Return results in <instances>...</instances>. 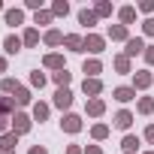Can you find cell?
Masks as SVG:
<instances>
[{"instance_id":"6da1fadb","label":"cell","mask_w":154,"mask_h":154,"mask_svg":"<svg viewBox=\"0 0 154 154\" xmlns=\"http://www.w3.org/2000/svg\"><path fill=\"white\" fill-rule=\"evenodd\" d=\"M30 130H33V118H30L27 112H21V109H18V112L12 115V133H18V136H27Z\"/></svg>"},{"instance_id":"7a4b0ae2","label":"cell","mask_w":154,"mask_h":154,"mask_svg":"<svg viewBox=\"0 0 154 154\" xmlns=\"http://www.w3.org/2000/svg\"><path fill=\"white\" fill-rule=\"evenodd\" d=\"M51 106H54V109H60V112L66 115V112H69V106H72V91H69V88H57V91H54V97H51Z\"/></svg>"},{"instance_id":"3957f363","label":"cell","mask_w":154,"mask_h":154,"mask_svg":"<svg viewBox=\"0 0 154 154\" xmlns=\"http://www.w3.org/2000/svg\"><path fill=\"white\" fill-rule=\"evenodd\" d=\"M82 127H85V124H82V118L75 115V112H66V115L60 118V130H63V133H69V136L82 133Z\"/></svg>"},{"instance_id":"277c9868","label":"cell","mask_w":154,"mask_h":154,"mask_svg":"<svg viewBox=\"0 0 154 154\" xmlns=\"http://www.w3.org/2000/svg\"><path fill=\"white\" fill-rule=\"evenodd\" d=\"M85 51H88V54H103V51H106V36L88 33V36H85Z\"/></svg>"},{"instance_id":"5b68a950","label":"cell","mask_w":154,"mask_h":154,"mask_svg":"<svg viewBox=\"0 0 154 154\" xmlns=\"http://www.w3.org/2000/svg\"><path fill=\"white\" fill-rule=\"evenodd\" d=\"M151 85H154V72H151V69L133 72V91H148Z\"/></svg>"},{"instance_id":"8992f818","label":"cell","mask_w":154,"mask_h":154,"mask_svg":"<svg viewBox=\"0 0 154 154\" xmlns=\"http://www.w3.org/2000/svg\"><path fill=\"white\" fill-rule=\"evenodd\" d=\"M133 121H136V118H133V112H130V109H118V112L112 115V127H118V130H130V127H133Z\"/></svg>"},{"instance_id":"52a82bcc","label":"cell","mask_w":154,"mask_h":154,"mask_svg":"<svg viewBox=\"0 0 154 154\" xmlns=\"http://www.w3.org/2000/svg\"><path fill=\"white\" fill-rule=\"evenodd\" d=\"M63 48L72 51V54H82V51H85V36H82V33H66V36H63Z\"/></svg>"},{"instance_id":"ba28073f","label":"cell","mask_w":154,"mask_h":154,"mask_svg":"<svg viewBox=\"0 0 154 154\" xmlns=\"http://www.w3.org/2000/svg\"><path fill=\"white\" fill-rule=\"evenodd\" d=\"M124 54H127L130 60H133L136 54H145V39H142V36H130V39L124 42Z\"/></svg>"},{"instance_id":"9c48e42d","label":"cell","mask_w":154,"mask_h":154,"mask_svg":"<svg viewBox=\"0 0 154 154\" xmlns=\"http://www.w3.org/2000/svg\"><path fill=\"white\" fill-rule=\"evenodd\" d=\"M42 66H45V69L60 72V69H66V57H63V54H57V51H48V54L42 57Z\"/></svg>"},{"instance_id":"30bf717a","label":"cell","mask_w":154,"mask_h":154,"mask_svg":"<svg viewBox=\"0 0 154 154\" xmlns=\"http://www.w3.org/2000/svg\"><path fill=\"white\" fill-rule=\"evenodd\" d=\"M82 94H85L88 100L100 97V94H103V79H82Z\"/></svg>"},{"instance_id":"8fae6325","label":"cell","mask_w":154,"mask_h":154,"mask_svg":"<svg viewBox=\"0 0 154 154\" xmlns=\"http://www.w3.org/2000/svg\"><path fill=\"white\" fill-rule=\"evenodd\" d=\"M82 72H85V79H100V72H103V60L100 57H88L82 63Z\"/></svg>"},{"instance_id":"7c38bea8","label":"cell","mask_w":154,"mask_h":154,"mask_svg":"<svg viewBox=\"0 0 154 154\" xmlns=\"http://www.w3.org/2000/svg\"><path fill=\"white\" fill-rule=\"evenodd\" d=\"M106 39H112V42H127V39H130V27H124V24H109Z\"/></svg>"},{"instance_id":"4fadbf2b","label":"cell","mask_w":154,"mask_h":154,"mask_svg":"<svg viewBox=\"0 0 154 154\" xmlns=\"http://www.w3.org/2000/svg\"><path fill=\"white\" fill-rule=\"evenodd\" d=\"M85 115H91V118H103V115H106V100H103V97L88 100V103H85Z\"/></svg>"},{"instance_id":"5bb4252c","label":"cell","mask_w":154,"mask_h":154,"mask_svg":"<svg viewBox=\"0 0 154 154\" xmlns=\"http://www.w3.org/2000/svg\"><path fill=\"white\" fill-rule=\"evenodd\" d=\"M3 21H6L9 27H21V24H24V9H21V6L6 9V12H3Z\"/></svg>"},{"instance_id":"9a60e30c","label":"cell","mask_w":154,"mask_h":154,"mask_svg":"<svg viewBox=\"0 0 154 154\" xmlns=\"http://www.w3.org/2000/svg\"><path fill=\"white\" fill-rule=\"evenodd\" d=\"M63 30H57V27H48L45 33H42V42L48 45V48H57V45H63Z\"/></svg>"},{"instance_id":"2e32d148","label":"cell","mask_w":154,"mask_h":154,"mask_svg":"<svg viewBox=\"0 0 154 154\" xmlns=\"http://www.w3.org/2000/svg\"><path fill=\"white\" fill-rule=\"evenodd\" d=\"M48 115H51V106H48V103L36 100V103L30 106V118H33V121H39V124H42V121H48Z\"/></svg>"},{"instance_id":"e0dca14e","label":"cell","mask_w":154,"mask_h":154,"mask_svg":"<svg viewBox=\"0 0 154 154\" xmlns=\"http://www.w3.org/2000/svg\"><path fill=\"white\" fill-rule=\"evenodd\" d=\"M24 48V42H21V36H15V33H6V39H3V51L12 57V54H18Z\"/></svg>"},{"instance_id":"ac0fdd59","label":"cell","mask_w":154,"mask_h":154,"mask_svg":"<svg viewBox=\"0 0 154 154\" xmlns=\"http://www.w3.org/2000/svg\"><path fill=\"white\" fill-rule=\"evenodd\" d=\"M112 66H115V72H121V75H127V72H133V60L121 51V54H115L112 57Z\"/></svg>"},{"instance_id":"d6986e66","label":"cell","mask_w":154,"mask_h":154,"mask_svg":"<svg viewBox=\"0 0 154 154\" xmlns=\"http://www.w3.org/2000/svg\"><path fill=\"white\" fill-rule=\"evenodd\" d=\"M12 100H15V106H18V109H24V106H33V91L21 85V88L12 94Z\"/></svg>"},{"instance_id":"ffe728a7","label":"cell","mask_w":154,"mask_h":154,"mask_svg":"<svg viewBox=\"0 0 154 154\" xmlns=\"http://www.w3.org/2000/svg\"><path fill=\"white\" fill-rule=\"evenodd\" d=\"M75 18H79V24H85L88 30H91V27H97V21H100V18H97V12H94V9H88V6L75 12Z\"/></svg>"},{"instance_id":"44dd1931","label":"cell","mask_w":154,"mask_h":154,"mask_svg":"<svg viewBox=\"0 0 154 154\" xmlns=\"http://www.w3.org/2000/svg\"><path fill=\"white\" fill-rule=\"evenodd\" d=\"M136 21V6H118V24H124V27H130Z\"/></svg>"},{"instance_id":"7402d4cb","label":"cell","mask_w":154,"mask_h":154,"mask_svg":"<svg viewBox=\"0 0 154 154\" xmlns=\"http://www.w3.org/2000/svg\"><path fill=\"white\" fill-rule=\"evenodd\" d=\"M39 27H24V33H21V42H24V48H36L39 45Z\"/></svg>"},{"instance_id":"603a6c76","label":"cell","mask_w":154,"mask_h":154,"mask_svg":"<svg viewBox=\"0 0 154 154\" xmlns=\"http://www.w3.org/2000/svg\"><path fill=\"white\" fill-rule=\"evenodd\" d=\"M112 97H115L118 103H130V100H136V91H133V85H118V88L112 91Z\"/></svg>"},{"instance_id":"cb8c5ba5","label":"cell","mask_w":154,"mask_h":154,"mask_svg":"<svg viewBox=\"0 0 154 154\" xmlns=\"http://www.w3.org/2000/svg\"><path fill=\"white\" fill-rule=\"evenodd\" d=\"M139 145H142V139H139V136H133V133H127V136L121 139V151H124V154H136V151H139Z\"/></svg>"},{"instance_id":"d4e9b609","label":"cell","mask_w":154,"mask_h":154,"mask_svg":"<svg viewBox=\"0 0 154 154\" xmlns=\"http://www.w3.org/2000/svg\"><path fill=\"white\" fill-rule=\"evenodd\" d=\"M94 12H97V18H112V12H118L109 0H97L94 3Z\"/></svg>"},{"instance_id":"484cf974","label":"cell","mask_w":154,"mask_h":154,"mask_svg":"<svg viewBox=\"0 0 154 154\" xmlns=\"http://www.w3.org/2000/svg\"><path fill=\"white\" fill-rule=\"evenodd\" d=\"M18 88H21V85H18V79H12V75H3V79H0V94L9 97V94H15Z\"/></svg>"},{"instance_id":"4316f807","label":"cell","mask_w":154,"mask_h":154,"mask_svg":"<svg viewBox=\"0 0 154 154\" xmlns=\"http://www.w3.org/2000/svg\"><path fill=\"white\" fill-rule=\"evenodd\" d=\"M48 9H51L54 18H66V15H69V3H66V0H51Z\"/></svg>"},{"instance_id":"83f0119b","label":"cell","mask_w":154,"mask_h":154,"mask_svg":"<svg viewBox=\"0 0 154 154\" xmlns=\"http://www.w3.org/2000/svg\"><path fill=\"white\" fill-rule=\"evenodd\" d=\"M33 24H39V27H48V24H54V15H51V9H39V12H33Z\"/></svg>"},{"instance_id":"f1b7e54d","label":"cell","mask_w":154,"mask_h":154,"mask_svg":"<svg viewBox=\"0 0 154 154\" xmlns=\"http://www.w3.org/2000/svg\"><path fill=\"white\" fill-rule=\"evenodd\" d=\"M51 82H54L57 88H69V82H72V72H69V69H60V72H51Z\"/></svg>"},{"instance_id":"f546056e","label":"cell","mask_w":154,"mask_h":154,"mask_svg":"<svg viewBox=\"0 0 154 154\" xmlns=\"http://www.w3.org/2000/svg\"><path fill=\"white\" fill-rule=\"evenodd\" d=\"M18 139H21V136L9 130V133H3V136H0V148H6V151H15V145H18Z\"/></svg>"},{"instance_id":"4dcf8cb0","label":"cell","mask_w":154,"mask_h":154,"mask_svg":"<svg viewBox=\"0 0 154 154\" xmlns=\"http://www.w3.org/2000/svg\"><path fill=\"white\" fill-rule=\"evenodd\" d=\"M109 133H112L109 124H94V127H91V139H94V142H103Z\"/></svg>"},{"instance_id":"1f68e13d","label":"cell","mask_w":154,"mask_h":154,"mask_svg":"<svg viewBox=\"0 0 154 154\" xmlns=\"http://www.w3.org/2000/svg\"><path fill=\"white\" fill-rule=\"evenodd\" d=\"M136 112L139 115H151L154 112V97H139L136 100Z\"/></svg>"},{"instance_id":"d6a6232c","label":"cell","mask_w":154,"mask_h":154,"mask_svg":"<svg viewBox=\"0 0 154 154\" xmlns=\"http://www.w3.org/2000/svg\"><path fill=\"white\" fill-rule=\"evenodd\" d=\"M45 82H48V79H45V72H39V69H33V72H30V88L42 91V88H45Z\"/></svg>"},{"instance_id":"836d02e7","label":"cell","mask_w":154,"mask_h":154,"mask_svg":"<svg viewBox=\"0 0 154 154\" xmlns=\"http://www.w3.org/2000/svg\"><path fill=\"white\" fill-rule=\"evenodd\" d=\"M136 12H142L145 18H151V12H154V0H142V3L136 6Z\"/></svg>"},{"instance_id":"e575fe53","label":"cell","mask_w":154,"mask_h":154,"mask_svg":"<svg viewBox=\"0 0 154 154\" xmlns=\"http://www.w3.org/2000/svg\"><path fill=\"white\" fill-rule=\"evenodd\" d=\"M24 9H30V12H39V9H45V6H42V0H24Z\"/></svg>"},{"instance_id":"d590c367","label":"cell","mask_w":154,"mask_h":154,"mask_svg":"<svg viewBox=\"0 0 154 154\" xmlns=\"http://www.w3.org/2000/svg\"><path fill=\"white\" fill-rule=\"evenodd\" d=\"M142 33L145 36H154V18H145L142 21Z\"/></svg>"},{"instance_id":"8d00e7d4","label":"cell","mask_w":154,"mask_h":154,"mask_svg":"<svg viewBox=\"0 0 154 154\" xmlns=\"http://www.w3.org/2000/svg\"><path fill=\"white\" fill-rule=\"evenodd\" d=\"M142 57H145V63H148V66H154V42H151V45H145V54H142Z\"/></svg>"},{"instance_id":"74e56055","label":"cell","mask_w":154,"mask_h":154,"mask_svg":"<svg viewBox=\"0 0 154 154\" xmlns=\"http://www.w3.org/2000/svg\"><path fill=\"white\" fill-rule=\"evenodd\" d=\"M142 139H145L148 145H154V124H148V127H145V133H142Z\"/></svg>"},{"instance_id":"f35d334b","label":"cell","mask_w":154,"mask_h":154,"mask_svg":"<svg viewBox=\"0 0 154 154\" xmlns=\"http://www.w3.org/2000/svg\"><path fill=\"white\" fill-rule=\"evenodd\" d=\"M27 154H48V148H45V145H30Z\"/></svg>"},{"instance_id":"ab89813d","label":"cell","mask_w":154,"mask_h":154,"mask_svg":"<svg viewBox=\"0 0 154 154\" xmlns=\"http://www.w3.org/2000/svg\"><path fill=\"white\" fill-rule=\"evenodd\" d=\"M66 154H85L82 145H66Z\"/></svg>"},{"instance_id":"60d3db41","label":"cell","mask_w":154,"mask_h":154,"mask_svg":"<svg viewBox=\"0 0 154 154\" xmlns=\"http://www.w3.org/2000/svg\"><path fill=\"white\" fill-rule=\"evenodd\" d=\"M85 154H103L100 145H85Z\"/></svg>"},{"instance_id":"b9f144b4","label":"cell","mask_w":154,"mask_h":154,"mask_svg":"<svg viewBox=\"0 0 154 154\" xmlns=\"http://www.w3.org/2000/svg\"><path fill=\"white\" fill-rule=\"evenodd\" d=\"M6 69H9V57H6V54H0V72H6Z\"/></svg>"},{"instance_id":"7bdbcfd3","label":"cell","mask_w":154,"mask_h":154,"mask_svg":"<svg viewBox=\"0 0 154 154\" xmlns=\"http://www.w3.org/2000/svg\"><path fill=\"white\" fill-rule=\"evenodd\" d=\"M0 154H15V151H6V148H0Z\"/></svg>"},{"instance_id":"ee69618b","label":"cell","mask_w":154,"mask_h":154,"mask_svg":"<svg viewBox=\"0 0 154 154\" xmlns=\"http://www.w3.org/2000/svg\"><path fill=\"white\" fill-rule=\"evenodd\" d=\"M0 12H6V6H3V0H0Z\"/></svg>"},{"instance_id":"f6af8a7d","label":"cell","mask_w":154,"mask_h":154,"mask_svg":"<svg viewBox=\"0 0 154 154\" xmlns=\"http://www.w3.org/2000/svg\"><path fill=\"white\" fill-rule=\"evenodd\" d=\"M142 154H154V151H142Z\"/></svg>"}]
</instances>
